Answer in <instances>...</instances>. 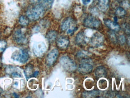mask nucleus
<instances>
[{
  "mask_svg": "<svg viewBox=\"0 0 130 98\" xmlns=\"http://www.w3.org/2000/svg\"><path fill=\"white\" fill-rule=\"evenodd\" d=\"M45 9L41 4L32 6L28 8L26 14L28 18L32 20H36L42 17Z\"/></svg>",
  "mask_w": 130,
  "mask_h": 98,
  "instance_id": "nucleus-1",
  "label": "nucleus"
},
{
  "mask_svg": "<svg viewBox=\"0 0 130 98\" xmlns=\"http://www.w3.org/2000/svg\"><path fill=\"white\" fill-rule=\"evenodd\" d=\"M60 63L63 69L68 72H73L77 69L76 63L67 56H62L60 59Z\"/></svg>",
  "mask_w": 130,
  "mask_h": 98,
  "instance_id": "nucleus-2",
  "label": "nucleus"
},
{
  "mask_svg": "<svg viewBox=\"0 0 130 98\" xmlns=\"http://www.w3.org/2000/svg\"><path fill=\"white\" fill-rule=\"evenodd\" d=\"M93 67L92 60L89 58H85L81 61L79 65L78 71L82 74H89L92 72Z\"/></svg>",
  "mask_w": 130,
  "mask_h": 98,
  "instance_id": "nucleus-3",
  "label": "nucleus"
},
{
  "mask_svg": "<svg viewBox=\"0 0 130 98\" xmlns=\"http://www.w3.org/2000/svg\"><path fill=\"white\" fill-rule=\"evenodd\" d=\"M12 58L15 61H19L21 63H25L28 60L29 55L26 50L17 51L13 53Z\"/></svg>",
  "mask_w": 130,
  "mask_h": 98,
  "instance_id": "nucleus-4",
  "label": "nucleus"
},
{
  "mask_svg": "<svg viewBox=\"0 0 130 98\" xmlns=\"http://www.w3.org/2000/svg\"><path fill=\"white\" fill-rule=\"evenodd\" d=\"M101 24V21L94 16H87L83 21L84 26L88 28L96 29L99 28Z\"/></svg>",
  "mask_w": 130,
  "mask_h": 98,
  "instance_id": "nucleus-5",
  "label": "nucleus"
},
{
  "mask_svg": "<svg viewBox=\"0 0 130 98\" xmlns=\"http://www.w3.org/2000/svg\"><path fill=\"white\" fill-rule=\"evenodd\" d=\"M59 55V51L56 48L52 50L47 55L46 58V63L47 65L51 66L56 62Z\"/></svg>",
  "mask_w": 130,
  "mask_h": 98,
  "instance_id": "nucleus-6",
  "label": "nucleus"
},
{
  "mask_svg": "<svg viewBox=\"0 0 130 98\" xmlns=\"http://www.w3.org/2000/svg\"><path fill=\"white\" fill-rule=\"evenodd\" d=\"M104 41L103 36L100 33H96L92 36L90 40V43L93 46H99L102 44Z\"/></svg>",
  "mask_w": 130,
  "mask_h": 98,
  "instance_id": "nucleus-7",
  "label": "nucleus"
},
{
  "mask_svg": "<svg viewBox=\"0 0 130 98\" xmlns=\"http://www.w3.org/2000/svg\"><path fill=\"white\" fill-rule=\"evenodd\" d=\"M73 19L71 17H68L65 18L61 24V28L63 31L68 30L70 29H74L78 28L77 27H72V25H74Z\"/></svg>",
  "mask_w": 130,
  "mask_h": 98,
  "instance_id": "nucleus-8",
  "label": "nucleus"
},
{
  "mask_svg": "<svg viewBox=\"0 0 130 98\" xmlns=\"http://www.w3.org/2000/svg\"><path fill=\"white\" fill-rule=\"evenodd\" d=\"M13 38L15 41L19 44L25 43L27 41L25 34L21 29H19L15 32Z\"/></svg>",
  "mask_w": 130,
  "mask_h": 98,
  "instance_id": "nucleus-9",
  "label": "nucleus"
},
{
  "mask_svg": "<svg viewBox=\"0 0 130 98\" xmlns=\"http://www.w3.org/2000/svg\"><path fill=\"white\" fill-rule=\"evenodd\" d=\"M69 44V39L66 36H61L57 40V45L60 49L62 50L67 49Z\"/></svg>",
  "mask_w": 130,
  "mask_h": 98,
  "instance_id": "nucleus-10",
  "label": "nucleus"
},
{
  "mask_svg": "<svg viewBox=\"0 0 130 98\" xmlns=\"http://www.w3.org/2000/svg\"><path fill=\"white\" fill-rule=\"evenodd\" d=\"M104 23L108 28L112 31H118L120 30L121 27L117 22L112 21L109 19H106L104 21Z\"/></svg>",
  "mask_w": 130,
  "mask_h": 98,
  "instance_id": "nucleus-11",
  "label": "nucleus"
},
{
  "mask_svg": "<svg viewBox=\"0 0 130 98\" xmlns=\"http://www.w3.org/2000/svg\"><path fill=\"white\" fill-rule=\"evenodd\" d=\"M88 38L84 32L78 33L76 37V43L79 45H85L87 42Z\"/></svg>",
  "mask_w": 130,
  "mask_h": 98,
  "instance_id": "nucleus-12",
  "label": "nucleus"
},
{
  "mask_svg": "<svg viewBox=\"0 0 130 98\" xmlns=\"http://www.w3.org/2000/svg\"><path fill=\"white\" fill-rule=\"evenodd\" d=\"M96 77L98 78L105 77L107 75V70L103 66H100L96 68L95 71Z\"/></svg>",
  "mask_w": 130,
  "mask_h": 98,
  "instance_id": "nucleus-13",
  "label": "nucleus"
},
{
  "mask_svg": "<svg viewBox=\"0 0 130 98\" xmlns=\"http://www.w3.org/2000/svg\"><path fill=\"white\" fill-rule=\"evenodd\" d=\"M109 0H98L99 9L102 12H106L109 7Z\"/></svg>",
  "mask_w": 130,
  "mask_h": 98,
  "instance_id": "nucleus-14",
  "label": "nucleus"
},
{
  "mask_svg": "<svg viewBox=\"0 0 130 98\" xmlns=\"http://www.w3.org/2000/svg\"><path fill=\"white\" fill-rule=\"evenodd\" d=\"M57 33L55 30H50L46 34V38L50 43H53L56 40Z\"/></svg>",
  "mask_w": 130,
  "mask_h": 98,
  "instance_id": "nucleus-15",
  "label": "nucleus"
},
{
  "mask_svg": "<svg viewBox=\"0 0 130 98\" xmlns=\"http://www.w3.org/2000/svg\"><path fill=\"white\" fill-rule=\"evenodd\" d=\"M54 0H42L41 4L45 10H48L52 7Z\"/></svg>",
  "mask_w": 130,
  "mask_h": 98,
  "instance_id": "nucleus-16",
  "label": "nucleus"
},
{
  "mask_svg": "<svg viewBox=\"0 0 130 98\" xmlns=\"http://www.w3.org/2000/svg\"><path fill=\"white\" fill-rule=\"evenodd\" d=\"M127 14L126 10L122 7H119L116 9L115 14L117 17H124Z\"/></svg>",
  "mask_w": 130,
  "mask_h": 98,
  "instance_id": "nucleus-17",
  "label": "nucleus"
},
{
  "mask_svg": "<svg viewBox=\"0 0 130 98\" xmlns=\"http://www.w3.org/2000/svg\"><path fill=\"white\" fill-rule=\"evenodd\" d=\"M99 91L94 90L90 92H84L83 93V95L84 97L90 98V97H97V96L99 95Z\"/></svg>",
  "mask_w": 130,
  "mask_h": 98,
  "instance_id": "nucleus-18",
  "label": "nucleus"
},
{
  "mask_svg": "<svg viewBox=\"0 0 130 98\" xmlns=\"http://www.w3.org/2000/svg\"><path fill=\"white\" fill-rule=\"evenodd\" d=\"M33 67L31 65H29L25 70V74L26 79H28L32 76Z\"/></svg>",
  "mask_w": 130,
  "mask_h": 98,
  "instance_id": "nucleus-19",
  "label": "nucleus"
},
{
  "mask_svg": "<svg viewBox=\"0 0 130 98\" xmlns=\"http://www.w3.org/2000/svg\"><path fill=\"white\" fill-rule=\"evenodd\" d=\"M19 21L21 24L24 26L28 25L29 23V20L28 17L24 15L21 16L20 18Z\"/></svg>",
  "mask_w": 130,
  "mask_h": 98,
  "instance_id": "nucleus-20",
  "label": "nucleus"
},
{
  "mask_svg": "<svg viewBox=\"0 0 130 98\" xmlns=\"http://www.w3.org/2000/svg\"><path fill=\"white\" fill-rule=\"evenodd\" d=\"M7 45L6 41L4 40H0V53H2L6 49Z\"/></svg>",
  "mask_w": 130,
  "mask_h": 98,
  "instance_id": "nucleus-21",
  "label": "nucleus"
},
{
  "mask_svg": "<svg viewBox=\"0 0 130 98\" xmlns=\"http://www.w3.org/2000/svg\"><path fill=\"white\" fill-rule=\"evenodd\" d=\"M122 29L123 31H124L125 33H126L127 34H130V29H129V25L127 23H124L122 24Z\"/></svg>",
  "mask_w": 130,
  "mask_h": 98,
  "instance_id": "nucleus-22",
  "label": "nucleus"
},
{
  "mask_svg": "<svg viewBox=\"0 0 130 98\" xmlns=\"http://www.w3.org/2000/svg\"><path fill=\"white\" fill-rule=\"evenodd\" d=\"M109 37L112 41L114 43H116L118 41V37L116 35L115 33L112 32H111L109 34Z\"/></svg>",
  "mask_w": 130,
  "mask_h": 98,
  "instance_id": "nucleus-23",
  "label": "nucleus"
},
{
  "mask_svg": "<svg viewBox=\"0 0 130 98\" xmlns=\"http://www.w3.org/2000/svg\"><path fill=\"white\" fill-rule=\"evenodd\" d=\"M126 39L124 35H121L118 37V41L121 44H124L126 41Z\"/></svg>",
  "mask_w": 130,
  "mask_h": 98,
  "instance_id": "nucleus-24",
  "label": "nucleus"
},
{
  "mask_svg": "<svg viewBox=\"0 0 130 98\" xmlns=\"http://www.w3.org/2000/svg\"><path fill=\"white\" fill-rule=\"evenodd\" d=\"M83 4L84 5H87L90 3L91 0H82Z\"/></svg>",
  "mask_w": 130,
  "mask_h": 98,
  "instance_id": "nucleus-25",
  "label": "nucleus"
},
{
  "mask_svg": "<svg viewBox=\"0 0 130 98\" xmlns=\"http://www.w3.org/2000/svg\"><path fill=\"white\" fill-rule=\"evenodd\" d=\"M39 74V72L38 71H35L33 74H32V77H36Z\"/></svg>",
  "mask_w": 130,
  "mask_h": 98,
  "instance_id": "nucleus-26",
  "label": "nucleus"
},
{
  "mask_svg": "<svg viewBox=\"0 0 130 98\" xmlns=\"http://www.w3.org/2000/svg\"><path fill=\"white\" fill-rule=\"evenodd\" d=\"M40 1V0H30V1L32 3H36Z\"/></svg>",
  "mask_w": 130,
  "mask_h": 98,
  "instance_id": "nucleus-27",
  "label": "nucleus"
},
{
  "mask_svg": "<svg viewBox=\"0 0 130 98\" xmlns=\"http://www.w3.org/2000/svg\"><path fill=\"white\" fill-rule=\"evenodd\" d=\"M13 95L14 96V97H15V98H19V95H18L17 93H16L14 92L13 93Z\"/></svg>",
  "mask_w": 130,
  "mask_h": 98,
  "instance_id": "nucleus-28",
  "label": "nucleus"
},
{
  "mask_svg": "<svg viewBox=\"0 0 130 98\" xmlns=\"http://www.w3.org/2000/svg\"><path fill=\"white\" fill-rule=\"evenodd\" d=\"M114 21L116 22H117V21H118V17H114Z\"/></svg>",
  "mask_w": 130,
  "mask_h": 98,
  "instance_id": "nucleus-29",
  "label": "nucleus"
},
{
  "mask_svg": "<svg viewBox=\"0 0 130 98\" xmlns=\"http://www.w3.org/2000/svg\"><path fill=\"white\" fill-rule=\"evenodd\" d=\"M115 1H122V0H115Z\"/></svg>",
  "mask_w": 130,
  "mask_h": 98,
  "instance_id": "nucleus-30",
  "label": "nucleus"
},
{
  "mask_svg": "<svg viewBox=\"0 0 130 98\" xmlns=\"http://www.w3.org/2000/svg\"><path fill=\"white\" fill-rule=\"evenodd\" d=\"M0 36H1V33H0Z\"/></svg>",
  "mask_w": 130,
  "mask_h": 98,
  "instance_id": "nucleus-31",
  "label": "nucleus"
}]
</instances>
